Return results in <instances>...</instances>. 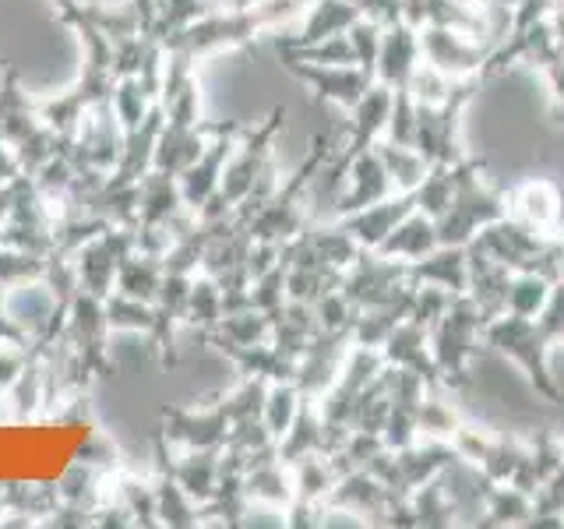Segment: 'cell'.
Returning <instances> with one entry per match:
<instances>
[{"mask_svg": "<svg viewBox=\"0 0 564 529\" xmlns=\"http://www.w3.org/2000/svg\"><path fill=\"white\" fill-rule=\"evenodd\" d=\"M452 176L455 187L445 216L437 219V240L466 247L484 226L508 216V191L490 184L484 155H466L463 163L452 166Z\"/></svg>", "mask_w": 564, "mask_h": 529, "instance_id": "1", "label": "cell"}, {"mask_svg": "<svg viewBox=\"0 0 564 529\" xmlns=\"http://www.w3.org/2000/svg\"><path fill=\"white\" fill-rule=\"evenodd\" d=\"M484 346L516 364L522 370L525 385L536 392V399L551 402V406H564V388L551 375L554 343L536 317H519V314H508V311L490 317V322L484 325Z\"/></svg>", "mask_w": 564, "mask_h": 529, "instance_id": "2", "label": "cell"}, {"mask_svg": "<svg viewBox=\"0 0 564 529\" xmlns=\"http://www.w3.org/2000/svg\"><path fill=\"white\" fill-rule=\"evenodd\" d=\"M282 128H286V110H282V106H275L258 128H243L237 149L226 163L223 181H219L216 194L202 205L198 219H205V223L226 219L229 212H234L247 194L254 191L258 176L275 163V141H279Z\"/></svg>", "mask_w": 564, "mask_h": 529, "instance_id": "3", "label": "cell"}, {"mask_svg": "<svg viewBox=\"0 0 564 529\" xmlns=\"http://www.w3.org/2000/svg\"><path fill=\"white\" fill-rule=\"evenodd\" d=\"M484 325H487V317L480 314V307H476L466 293H458L452 296L448 311L441 314L431 328V353L452 396L466 392L473 385V364L487 349Z\"/></svg>", "mask_w": 564, "mask_h": 529, "instance_id": "4", "label": "cell"}, {"mask_svg": "<svg viewBox=\"0 0 564 529\" xmlns=\"http://www.w3.org/2000/svg\"><path fill=\"white\" fill-rule=\"evenodd\" d=\"M484 78H458L455 93L441 106H416V141L413 149L431 166H455L469 155L463 145V117L480 96Z\"/></svg>", "mask_w": 564, "mask_h": 529, "instance_id": "5", "label": "cell"}, {"mask_svg": "<svg viewBox=\"0 0 564 529\" xmlns=\"http://www.w3.org/2000/svg\"><path fill=\"white\" fill-rule=\"evenodd\" d=\"M557 237H543V234H536V229H529L525 223L505 216L498 223L484 226L469 244L480 247L484 255L498 258L501 264H508L511 272H543L551 279H561Z\"/></svg>", "mask_w": 564, "mask_h": 529, "instance_id": "6", "label": "cell"}, {"mask_svg": "<svg viewBox=\"0 0 564 529\" xmlns=\"http://www.w3.org/2000/svg\"><path fill=\"white\" fill-rule=\"evenodd\" d=\"M410 287H413L410 264L399 261V258H384L378 251H364L343 276V293L360 311L388 304V300H395L402 290H410Z\"/></svg>", "mask_w": 564, "mask_h": 529, "instance_id": "7", "label": "cell"}, {"mask_svg": "<svg viewBox=\"0 0 564 529\" xmlns=\"http://www.w3.org/2000/svg\"><path fill=\"white\" fill-rule=\"evenodd\" d=\"M128 251H134V229L128 226H110V229H102L99 237L82 244L75 255L78 287L106 300L117 287V269H120V261L128 258Z\"/></svg>", "mask_w": 564, "mask_h": 529, "instance_id": "8", "label": "cell"}, {"mask_svg": "<svg viewBox=\"0 0 564 529\" xmlns=\"http://www.w3.org/2000/svg\"><path fill=\"white\" fill-rule=\"evenodd\" d=\"M490 50H494L490 43H480L466 32H455L445 25H423L420 29V57L427 64H434L437 71H445V75H452V78H484Z\"/></svg>", "mask_w": 564, "mask_h": 529, "instance_id": "9", "label": "cell"}, {"mask_svg": "<svg viewBox=\"0 0 564 529\" xmlns=\"http://www.w3.org/2000/svg\"><path fill=\"white\" fill-rule=\"evenodd\" d=\"M240 134H243L240 123H223V128L208 138L205 152L194 159V163L181 176H176V181H181V198H184V205L194 212V216H198L202 205L212 198V194H216V187L223 181L226 163H229V155H234Z\"/></svg>", "mask_w": 564, "mask_h": 529, "instance_id": "10", "label": "cell"}, {"mask_svg": "<svg viewBox=\"0 0 564 529\" xmlns=\"http://www.w3.org/2000/svg\"><path fill=\"white\" fill-rule=\"evenodd\" d=\"M279 61L300 85L311 88L314 99L339 106L346 114L367 96V88L375 85V75L364 67H325V64H304V61H290V57H279Z\"/></svg>", "mask_w": 564, "mask_h": 529, "instance_id": "11", "label": "cell"}, {"mask_svg": "<svg viewBox=\"0 0 564 529\" xmlns=\"http://www.w3.org/2000/svg\"><path fill=\"white\" fill-rule=\"evenodd\" d=\"M392 498L395 494L388 490V484L378 481L375 473L352 469L339 476V484H335V490L325 501V511L328 516H352V522H360V526H381Z\"/></svg>", "mask_w": 564, "mask_h": 529, "instance_id": "12", "label": "cell"}, {"mask_svg": "<svg viewBox=\"0 0 564 529\" xmlns=\"http://www.w3.org/2000/svg\"><path fill=\"white\" fill-rule=\"evenodd\" d=\"M508 216L543 237H557L564 219V194L551 176H525L508 191Z\"/></svg>", "mask_w": 564, "mask_h": 529, "instance_id": "13", "label": "cell"}, {"mask_svg": "<svg viewBox=\"0 0 564 529\" xmlns=\"http://www.w3.org/2000/svg\"><path fill=\"white\" fill-rule=\"evenodd\" d=\"M381 357L388 367L410 370V375L423 378V385H427L431 392H448L445 378H441V370H437L434 353H431V332L416 322H410V317L388 335V343L381 346Z\"/></svg>", "mask_w": 564, "mask_h": 529, "instance_id": "14", "label": "cell"}, {"mask_svg": "<svg viewBox=\"0 0 564 529\" xmlns=\"http://www.w3.org/2000/svg\"><path fill=\"white\" fill-rule=\"evenodd\" d=\"M420 29L410 25L405 18L384 25L381 32V50H378V64H375V82L388 85L392 93H410V78L420 67Z\"/></svg>", "mask_w": 564, "mask_h": 529, "instance_id": "15", "label": "cell"}, {"mask_svg": "<svg viewBox=\"0 0 564 529\" xmlns=\"http://www.w3.org/2000/svg\"><path fill=\"white\" fill-rule=\"evenodd\" d=\"M416 212V191H395L388 198L367 205L360 212H349V216H339L343 229H349L352 240H357L364 251H378V247L392 237V229Z\"/></svg>", "mask_w": 564, "mask_h": 529, "instance_id": "16", "label": "cell"}, {"mask_svg": "<svg viewBox=\"0 0 564 529\" xmlns=\"http://www.w3.org/2000/svg\"><path fill=\"white\" fill-rule=\"evenodd\" d=\"M388 194H395L392 187V176H388L384 163L378 149H367L360 152L357 159L349 163V173H346V191L339 205H335V219L339 216H349V212H360L367 205H375L381 198H388Z\"/></svg>", "mask_w": 564, "mask_h": 529, "instance_id": "17", "label": "cell"}, {"mask_svg": "<svg viewBox=\"0 0 564 529\" xmlns=\"http://www.w3.org/2000/svg\"><path fill=\"white\" fill-rule=\"evenodd\" d=\"M466 258H469V290L466 296L473 300L476 307H480V314L487 317H498L505 314L508 307V287H511V272L508 264H501L498 258L484 255L480 247L466 244Z\"/></svg>", "mask_w": 564, "mask_h": 529, "instance_id": "18", "label": "cell"}, {"mask_svg": "<svg viewBox=\"0 0 564 529\" xmlns=\"http://www.w3.org/2000/svg\"><path fill=\"white\" fill-rule=\"evenodd\" d=\"M410 264V282H427V287H441L448 290L452 296L469 290V258L466 247L455 244H441L427 258L420 261H405Z\"/></svg>", "mask_w": 564, "mask_h": 529, "instance_id": "19", "label": "cell"}, {"mask_svg": "<svg viewBox=\"0 0 564 529\" xmlns=\"http://www.w3.org/2000/svg\"><path fill=\"white\" fill-rule=\"evenodd\" d=\"M434 247H441L437 240V223L427 216V212H410L395 229H392V237H388L381 247H378V255L384 258H399V261H420V258H427Z\"/></svg>", "mask_w": 564, "mask_h": 529, "instance_id": "20", "label": "cell"}, {"mask_svg": "<svg viewBox=\"0 0 564 529\" xmlns=\"http://www.w3.org/2000/svg\"><path fill=\"white\" fill-rule=\"evenodd\" d=\"M163 276H166L163 255H149V251H141V247H134V251H128V258L120 261L113 290L123 296L145 300V304H155L159 287H163Z\"/></svg>", "mask_w": 564, "mask_h": 529, "instance_id": "21", "label": "cell"}, {"mask_svg": "<svg viewBox=\"0 0 564 529\" xmlns=\"http://www.w3.org/2000/svg\"><path fill=\"white\" fill-rule=\"evenodd\" d=\"M364 18V11L352 4V0H311L307 18L300 35H293V43H317L328 40V35L349 32Z\"/></svg>", "mask_w": 564, "mask_h": 529, "instance_id": "22", "label": "cell"}, {"mask_svg": "<svg viewBox=\"0 0 564 529\" xmlns=\"http://www.w3.org/2000/svg\"><path fill=\"white\" fill-rule=\"evenodd\" d=\"M533 516V494L519 490L516 484H490L484 494V511L476 526L484 529H508V526H525Z\"/></svg>", "mask_w": 564, "mask_h": 529, "instance_id": "23", "label": "cell"}, {"mask_svg": "<svg viewBox=\"0 0 564 529\" xmlns=\"http://www.w3.org/2000/svg\"><path fill=\"white\" fill-rule=\"evenodd\" d=\"M311 452L328 455V438H325V420H322V410H317V402L304 399L300 402V413L293 420V428L286 431V438L279 441V458L290 466Z\"/></svg>", "mask_w": 564, "mask_h": 529, "instance_id": "24", "label": "cell"}, {"mask_svg": "<svg viewBox=\"0 0 564 529\" xmlns=\"http://www.w3.org/2000/svg\"><path fill=\"white\" fill-rule=\"evenodd\" d=\"M413 516H416V529H452V526H463L458 519V508L448 494V484H445V473L434 476V481L420 484L413 494Z\"/></svg>", "mask_w": 564, "mask_h": 529, "instance_id": "25", "label": "cell"}, {"mask_svg": "<svg viewBox=\"0 0 564 529\" xmlns=\"http://www.w3.org/2000/svg\"><path fill=\"white\" fill-rule=\"evenodd\" d=\"M226 314V304H223V287L212 276H194L191 279V293H187V307H184V317L181 325H187L194 335L202 332H212Z\"/></svg>", "mask_w": 564, "mask_h": 529, "instance_id": "26", "label": "cell"}, {"mask_svg": "<svg viewBox=\"0 0 564 529\" xmlns=\"http://www.w3.org/2000/svg\"><path fill=\"white\" fill-rule=\"evenodd\" d=\"M290 473H293L296 498L317 501V505H325L328 494L335 490V484H339V469H335L332 458L322 452H311L304 458H296V463H290Z\"/></svg>", "mask_w": 564, "mask_h": 529, "instance_id": "27", "label": "cell"}, {"mask_svg": "<svg viewBox=\"0 0 564 529\" xmlns=\"http://www.w3.org/2000/svg\"><path fill=\"white\" fill-rule=\"evenodd\" d=\"M375 149L381 155L388 176H392V187L395 191H416L423 184V176L431 173V163L413 145H395V141L381 138Z\"/></svg>", "mask_w": 564, "mask_h": 529, "instance_id": "28", "label": "cell"}, {"mask_svg": "<svg viewBox=\"0 0 564 529\" xmlns=\"http://www.w3.org/2000/svg\"><path fill=\"white\" fill-rule=\"evenodd\" d=\"M466 417L458 413V406L452 402V392H431L423 396L420 402V413H416V423H420V438H431V441H452L458 423Z\"/></svg>", "mask_w": 564, "mask_h": 529, "instance_id": "29", "label": "cell"}, {"mask_svg": "<svg viewBox=\"0 0 564 529\" xmlns=\"http://www.w3.org/2000/svg\"><path fill=\"white\" fill-rule=\"evenodd\" d=\"M155 516L159 522H166L173 529L184 526H198V505L191 501V494L173 481L170 469H159V484H155Z\"/></svg>", "mask_w": 564, "mask_h": 529, "instance_id": "30", "label": "cell"}, {"mask_svg": "<svg viewBox=\"0 0 564 529\" xmlns=\"http://www.w3.org/2000/svg\"><path fill=\"white\" fill-rule=\"evenodd\" d=\"M554 282L551 276L543 272H516L511 276V287H508V314H519V317H540L546 300L554 293Z\"/></svg>", "mask_w": 564, "mask_h": 529, "instance_id": "31", "label": "cell"}, {"mask_svg": "<svg viewBox=\"0 0 564 529\" xmlns=\"http://www.w3.org/2000/svg\"><path fill=\"white\" fill-rule=\"evenodd\" d=\"M300 402H304V396H300L296 381H272L269 392H264V406H261V420L264 428H269V434L275 441L286 438V431L293 428V420L300 413Z\"/></svg>", "mask_w": 564, "mask_h": 529, "instance_id": "32", "label": "cell"}, {"mask_svg": "<svg viewBox=\"0 0 564 529\" xmlns=\"http://www.w3.org/2000/svg\"><path fill=\"white\" fill-rule=\"evenodd\" d=\"M106 325L113 332H152L155 328V307L145 304V300L123 296V293H110L106 296Z\"/></svg>", "mask_w": 564, "mask_h": 529, "instance_id": "33", "label": "cell"}, {"mask_svg": "<svg viewBox=\"0 0 564 529\" xmlns=\"http://www.w3.org/2000/svg\"><path fill=\"white\" fill-rule=\"evenodd\" d=\"M46 255H32L22 247L0 244V287H22V282L46 279Z\"/></svg>", "mask_w": 564, "mask_h": 529, "instance_id": "34", "label": "cell"}, {"mask_svg": "<svg viewBox=\"0 0 564 529\" xmlns=\"http://www.w3.org/2000/svg\"><path fill=\"white\" fill-rule=\"evenodd\" d=\"M455 82L458 78L445 75V71H437L427 61H420V67L413 71V78H410V96H413L416 106H441L455 93Z\"/></svg>", "mask_w": 564, "mask_h": 529, "instance_id": "35", "label": "cell"}, {"mask_svg": "<svg viewBox=\"0 0 564 529\" xmlns=\"http://www.w3.org/2000/svg\"><path fill=\"white\" fill-rule=\"evenodd\" d=\"M452 187H455L452 166H431V173L423 176V184L416 187V208L427 212V216L437 223L452 202Z\"/></svg>", "mask_w": 564, "mask_h": 529, "instance_id": "36", "label": "cell"}, {"mask_svg": "<svg viewBox=\"0 0 564 529\" xmlns=\"http://www.w3.org/2000/svg\"><path fill=\"white\" fill-rule=\"evenodd\" d=\"M452 304V293L441 290V287H427V282H413V304H410V322L423 325V328H434V322L441 314L448 311Z\"/></svg>", "mask_w": 564, "mask_h": 529, "instance_id": "37", "label": "cell"}, {"mask_svg": "<svg viewBox=\"0 0 564 529\" xmlns=\"http://www.w3.org/2000/svg\"><path fill=\"white\" fill-rule=\"evenodd\" d=\"M381 32H384V25L375 22V18H367V14L349 29V43H352V53H357V67L370 71V75H375V64H378Z\"/></svg>", "mask_w": 564, "mask_h": 529, "instance_id": "38", "label": "cell"}, {"mask_svg": "<svg viewBox=\"0 0 564 529\" xmlns=\"http://www.w3.org/2000/svg\"><path fill=\"white\" fill-rule=\"evenodd\" d=\"M120 505L131 511L134 522H145V526H155V487H145L134 476H123L120 481Z\"/></svg>", "mask_w": 564, "mask_h": 529, "instance_id": "39", "label": "cell"}, {"mask_svg": "<svg viewBox=\"0 0 564 529\" xmlns=\"http://www.w3.org/2000/svg\"><path fill=\"white\" fill-rule=\"evenodd\" d=\"M536 322L543 325L546 335H551L554 346H564V279L554 282V293H551V300H546V307Z\"/></svg>", "mask_w": 564, "mask_h": 529, "instance_id": "40", "label": "cell"}, {"mask_svg": "<svg viewBox=\"0 0 564 529\" xmlns=\"http://www.w3.org/2000/svg\"><path fill=\"white\" fill-rule=\"evenodd\" d=\"M536 75L546 82V93H551V110H554V117L564 120V53H561V57H554L551 64H543Z\"/></svg>", "mask_w": 564, "mask_h": 529, "instance_id": "41", "label": "cell"}, {"mask_svg": "<svg viewBox=\"0 0 564 529\" xmlns=\"http://www.w3.org/2000/svg\"><path fill=\"white\" fill-rule=\"evenodd\" d=\"M304 4H311V0H304ZM367 18H375V22L381 25H392L402 18V0H352Z\"/></svg>", "mask_w": 564, "mask_h": 529, "instance_id": "42", "label": "cell"}, {"mask_svg": "<svg viewBox=\"0 0 564 529\" xmlns=\"http://www.w3.org/2000/svg\"><path fill=\"white\" fill-rule=\"evenodd\" d=\"M25 170H22V159H18V152L8 145V141H0V184H11Z\"/></svg>", "mask_w": 564, "mask_h": 529, "instance_id": "43", "label": "cell"}, {"mask_svg": "<svg viewBox=\"0 0 564 529\" xmlns=\"http://www.w3.org/2000/svg\"><path fill=\"white\" fill-rule=\"evenodd\" d=\"M519 4H522V0H490L487 8H494V11H508V14H511V11H516Z\"/></svg>", "mask_w": 564, "mask_h": 529, "instance_id": "44", "label": "cell"}, {"mask_svg": "<svg viewBox=\"0 0 564 529\" xmlns=\"http://www.w3.org/2000/svg\"><path fill=\"white\" fill-rule=\"evenodd\" d=\"M557 269H561V279H564V237H557Z\"/></svg>", "mask_w": 564, "mask_h": 529, "instance_id": "45", "label": "cell"}]
</instances>
